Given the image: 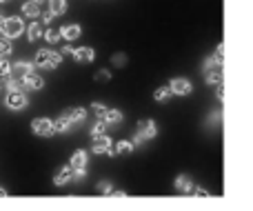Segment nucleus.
I'll return each instance as SVG.
<instances>
[{
  "mask_svg": "<svg viewBox=\"0 0 253 211\" xmlns=\"http://www.w3.org/2000/svg\"><path fill=\"white\" fill-rule=\"evenodd\" d=\"M62 62V53L60 51H53V49H40L36 53V67L40 69H56L60 67Z\"/></svg>",
  "mask_w": 253,
  "mask_h": 211,
  "instance_id": "1",
  "label": "nucleus"
},
{
  "mask_svg": "<svg viewBox=\"0 0 253 211\" xmlns=\"http://www.w3.org/2000/svg\"><path fill=\"white\" fill-rule=\"evenodd\" d=\"M0 31H2L7 38H18V36L25 31V22H22L20 16L2 18V22H0Z\"/></svg>",
  "mask_w": 253,
  "mask_h": 211,
  "instance_id": "2",
  "label": "nucleus"
},
{
  "mask_svg": "<svg viewBox=\"0 0 253 211\" xmlns=\"http://www.w3.org/2000/svg\"><path fill=\"white\" fill-rule=\"evenodd\" d=\"M156 136H158L156 123H153L151 118L140 120V123H138V131H135V136H133V145H140V142H144V140H151V138H156Z\"/></svg>",
  "mask_w": 253,
  "mask_h": 211,
  "instance_id": "3",
  "label": "nucleus"
},
{
  "mask_svg": "<svg viewBox=\"0 0 253 211\" xmlns=\"http://www.w3.org/2000/svg\"><path fill=\"white\" fill-rule=\"evenodd\" d=\"M93 154H98V156H102V154H107V156H116V147H114V140H111L107 133H102V136H96L93 138Z\"/></svg>",
  "mask_w": 253,
  "mask_h": 211,
  "instance_id": "4",
  "label": "nucleus"
},
{
  "mask_svg": "<svg viewBox=\"0 0 253 211\" xmlns=\"http://www.w3.org/2000/svg\"><path fill=\"white\" fill-rule=\"evenodd\" d=\"M27 102H29V100H27V96L20 91V89H18V91H9L7 98H4V105H7L9 109H13V111L25 109Z\"/></svg>",
  "mask_w": 253,
  "mask_h": 211,
  "instance_id": "5",
  "label": "nucleus"
},
{
  "mask_svg": "<svg viewBox=\"0 0 253 211\" xmlns=\"http://www.w3.org/2000/svg\"><path fill=\"white\" fill-rule=\"evenodd\" d=\"M31 129H34L36 136H53L56 133V129H53V123L49 118H36L34 123H31Z\"/></svg>",
  "mask_w": 253,
  "mask_h": 211,
  "instance_id": "6",
  "label": "nucleus"
},
{
  "mask_svg": "<svg viewBox=\"0 0 253 211\" xmlns=\"http://www.w3.org/2000/svg\"><path fill=\"white\" fill-rule=\"evenodd\" d=\"M169 87H171V91H173V96H189V93L193 91L191 80H187V78H171Z\"/></svg>",
  "mask_w": 253,
  "mask_h": 211,
  "instance_id": "7",
  "label": "nucleus"
},
{
  "mask_svg": "<svg viewBox=\"0 0 253 211\" xmlns=\"http://www.w3.org/2000/svg\"><path fill=\"white\" fill-rule=\"evenodd\" d=\"M87 163H89L87 151H83V149L74 151V156H71V160H69V165H71L74 171H87Z\"/></svg>",
  "mask_w": 253,
  "mask_h": 211,
  "instance_id": "8",
  "label": "nucleus"
},
{
  "mask_svg": "<svg viewBox=\"0 0 253 211\" xmlns=\"http://www.w3.org/2000/svg\"><path fill=\"white\" fill-rule=\"evenodd\" d=\"M58 31H60V38L62 40L71 42V40H78L80 38V34H83V27H80V25H62Z\"/></svg>",
  "mask_w": 253,
  "mask_h": 211,
  "instance_id": "9",
  "label": "nucleus"
},
{
  "mask_svg": "<svg viewBox=\"0 0 253 211\" xmlns=\"http://www.w3.org/2000/svg\"><path fill=\"white\" fill-rule=\"evenodd\" d=\"M22 84H25L27 89H31V91H38V89H42L44 87V80H42V76H38L36 71H31V74H27V76H22Z\"/></svg>",
  "mask_w": 253,
  "mask_h": 211,
  "instance_id": "10",
  "label": "nucleus"
},
{
  "mask_svg": "<svg viewBox=\"0 0 253 211\" xmlns=\"http://www.w3.org/2000/svg\"><path fill=\"white\" fill-rule=\"evenodd\" d=\"M74 60L76 62H93L96 60V51H93L91 47H78V49H74Z\"/></svg>",
  "mask_w": 253,
  "mask_h": 211,
  "instance_id": "11",
  "label": "nucleus"
},
{
  "mask_svg": "<svg viewBox=\"0 0 253 211\" xmlns=\"http://www.w3.org/2000/svg\"><path fill=\"white\" fill-rule=\"evenodd\" d=\"M31 71L36 69H34V62L29 60H18L16 65H11V76H16V78H22V76L31 74Z\"/></svg>",
  "mask_w": 253,
  "mask_h": 211,
  "instance_id": "12",
  "label": "nucleus"
},
{
  "mask_svg": "<svg viewBox=\"0 0 253 211\" xmlns=\"http://www.w3.org/2000/svg\"><path fill=\"white\" fill-rule=\"evenodd\" d=\"M173 187H175V191H178V194H191V191H193V182H191V178L184 176V173H180V176L175 178Z\"/></svg>",
  "mask_w": 253,
  "mask_h": 211,
  "instance_id": "13",
  "label": "nucleus"
},
{
  "mask_svg": "<svg viewBox=\"0 0 253 211\" xmlns=\"http://www.w3.org/2000/svg\"><path fill=\"white\" fill-rule=\"evenodd\" d=\"M69 180H74V169H71V165H67V167L58 169V173H56V178H53V182H56L58 187H62V185H67Z\"/></svg>",
  "mask_w": 253,
  "mask_h": 211,
  "instance_id": "14",
  "label": "nucleus"
},
{
  "mask_svg": "<svg viewBox=\"0 0 253 211\" xmlns=\"http://www.w3.org/2000/svg\"><path fill=\"white\" fill-rule=\"evenodd\" d=\"M205 80H207V84H220L222 83V67H209V69H205Z\"/></svg>",
  "mask_w": 253,
  "mask_h": 211,
  "instance_id": "15",
  "label": "nucleus"
},
{
  "mask_svg": "<svg viewBox=\"0 0 253 211\" xmlns=\"http://www.w3.org/2000/svg\"><path fill=\"white\" fill-rule=\"evenodd\" d=\"M222 53H224V47H222V42H220L218 47H215V51L211 53V58L205 62V69H209V67H222V60H224Z\"/></svg>",
  "mask_w": 253,
  "mask_h": 211,
  "instance_id": "16",
  "label": "nucleus"
},
{
  "mask_svg": "<svg viewBox=\"0 0 253 211\" xmlns=\"http://www.w3.org/2000/svg\"><path fill=\"white\" fill-rule=\"evenodd\" d=\"M102 120H105L107 125H120L125 120V116H123V111H120V109H109V107H107Z\"/></svg>",
  "mask_w": 253,
  "mask_h": 211,
  "instance_id": "17",
  "label": "nucleus"
},
{
  "mask_svg": "<svg viewBox=\"0 0 253 211\" xmlns=\"http://www.w3.org/2000/svg\"><path fill=\"white\" fill-rule=\"evenodd\" d=\"M71 127H74V123L69 120L67 114H62L58 120H53V129H56V133H65V131H69Z\"/></svg>",
  "mask_w": 253,
  "mask_h": 211,
  "instance_id": "18",
  "label": "nucleus"
},
{
  "mask_svg": "<svg viewBox=\"0 0 253 211\" xmlns=\"http://www.w3.org/2000/svg\"><path fill=\"white\" fill-rule=\"evenodd\" d=\"M67 116H69V120L74 125H78V123H83L84 118H87V109L84 107H74V109H69V111H65Z\"/></svg>",
  "mask_w": 253,
  "mask_h": 211,
  "instance_id": "19",
  "label": "nucleus"
},
{
  "mask_svg": "<svg viewBox=\"0 0 253 211\" xmlns=\"http://www.w3.org/2000/svg\"><path fill=\"white\" fill-rule=\"evenodd\" d=\"M171 96H173V91H171L169 84H162V87H158L156 91H153V100L156 102H167Z\"/></svg>",
  "mask_w": 253,
  "mask_h": 211,
  "instance_id": "20",
  "label": "nucleus"
},
{
  "mask_svg": "<svg viewBox=\"0 0 253 211\" xmlns=\"http://www.w3.org/2000/svg\"><path fill=\"white\" fill-rule=\"evenodd\" d=\"M42 25L40 22H31L29 27H27V40L29 42H34V40H38V38H42Z\"/></svg>",
  "mask_w": 253,
  "mask_h": 211,
  "instance_id": "21",
  "label": "nucleus"
},
{
  "mask_svg": "<svg viewBox=\"0 0 253 211\" xmlns=\"http://www.w3.org/2000/svg\"><path fill=\"white\" fill-rule=\"evenodd\" d=\"M22 13H25L27 18H38V16H40L38 2H34V0H27V2L22 4Z\"/></svg>",
  "mask_w": 253,
  "mask_h": 211,
  "instance_id": "22",
  "label": "nucleus"
},
{
  "mask_svg": "<svg viewBox=\"0 0 253 211\" xmlns=\"http://www.w3.org/2000/svg\"><path fill=\"white\" fill-rule=\"evenodd\" d=\"M49 11L53 16H62L67 11V0H49Z\"/></svg>",
  "mask_w": 253,
  "mask_h": 211,
  "instance_id": "23",
  "label": "nucleus"
},
{
  "mask_svg": "<svg viewBox=\"0 0 253 211\" xmlns=\"http://www.w3.org/2000/svg\"><path fill=\"white\" fill-rule=\"evenodd\" d=\"M133 140H120L116 142V154H131L133 151Z\"/></svg>",
  "mask_w": 253,
  "mask_h": 211,
  "instance_id": "24",
  "label": "nucleus"
},
{
  "mask_svg": "<svg viewBox=\"0 0 253 211\" xmlns=\"http://www.w3.org/2000/svg\"><path fill=\"white\" fill-rule=\"evenodd\" d=\"M11 76V62L7 58H0V80H7Z\"/></svg>",
  "mask_w": 253,
  "mask_h": 211,
  "instance_id": "25",
  "label": "nucleus"
},
{
  "mask_svg": "<svg viewBox=\"0 0 253 211\" xmlns=\"http://www.w3.org/2000/svg\"><path fill=\"white\" fill-rule=\"evenodd\" d=\"M107 127H109V125H107V123H105V120H102V118H98V123H96V125H93V127H91V138H96V136H102V133L107 131Z\"/></svg>",
  "mask_w": 253,
  "mask_h": 211,
  "instance_id": "26",
  "label": "nucleus"
},
{
  "mask_svg": "<svg viewBox=\"0 0 253 211\" xmlns=\"http://www.w3.org/2000/svg\"><path fill=\"white\" fill-rule=\"evenodd\" d=\"M42 38L47 40L49 44H56L58 40H60V31H56V29H47V31L42 34Z\"/></svg>",
  "mask_w": 253,
  "mask_h": 211,
  "instance_id": "27",
  "label": "nucleus"
},
{
  "mask_svg": "<svg viewBox=\"0 0 253 211\" xmlns=\"http://www.w3.org/2000/svg\"><path fill=\"white\" fill-rule=\"evenodd\" d=\"M11 53V42L7 38H0V58H7Z\"/></svg>",
  "mask_w": 253,
  "mask_h": 211,
  "instance_id": "28",
  "label": "nucleus"
},
{
  "mask_svg": "<svg viewBox=\"0 0 253 211\" xmlns=\"http://www.w3.org/2000/svg\"><path fill=\"white\" fill-rule=\"evenodd\" d=\"M96 80L98 83H107V80H111V71L109 69H100L96 74Z\"/></svg>",
  "mask_w": 253,
  "mask_h": 211,
  "instance_id": "29",
  "label": "nucleus"
},
{
  "mask_svg": "<svg viewBox=\"0 0 253 211\" xmlns=\"http://www.w3.org/2000/svg\"><path fill=\"white\" fill-rule=\"evenodd\" d=\"M111 62H114L116 67H125L126 56H125V53H114V56H111Z\"/></svg>",
  "mask_w": 253,
  "mask_h": 211,
  "instance_id": "30",
  "label": "nucleus"
},
{
  "mask_svg": "<svg viewBox=\"0 0 253 211\" xmlns=\"http://www.w3.org/2000/svg\"><path fill=\"white\" fill-rule=\"evenodd\" d=\"M91 109H93V114H96L98 118H102V116H105V111H107V107L102 105V102H93Z\"/></svg>",
  "mask_w": 253,
  "mask_h": 211,
  "instance_id": "31",
  "label": "nucleus"
},
{
  "mask_svg": "<svg viewBox=\"0 0 253 211\" xmlns=\"http://www.w3.org/2000/svg\"><path fill=\"white\" fill-rule=\"evenodd\" d=\"M98 191H100V194H105V196H111L114 187H111L109 182H100V185H98Z\"/></svg>",
  "mask_w": 253,
  "mask_h": 211,
  "instance_id": "32",
  "label": "nucleus"
},
{
  "mask_svg": "<svg viewBox=\"0 0 253 211\" xmlns=\"http://www.w3.org/2000/svg\"><path fill=\"white\" fill-rule=\"evenodd\" d=\"M7 89L9 91H18V89H20V83H18L16 78H7Z\"/></svg>",
  "mask_w": 253,
  "mask_h": 211,
  "instance_id": "33",
  "label": "nucleus"
},
{
  "mask_svg": "<svg viewBox=\"0 0 253 211\" xmlns=\"http://www.w3.org/2000/svg\"><path fill=\"white\" fill-rule=\"evenodd\" d=\"M191 194H193V196H198V198H209V191L202 189V187H193Z\"/></svg>",
  "mask_w": 253,
  "mask_h": 211,
  "instance_id": "34",
  "label": "nucleus"
},
{
  "mask_svg": "<svg viewBox=\"0 0 253 211\" xmlns=\"http://www.w3.org/2000/svg\"><path fill=\"white\" fill-rule=\"evenodd\" d=\"M215 96H218V100H220V102L224 100V87H222V83L215 84Z\"/></svg>",
  "mask_w": 253,
  "mask_h": 211,
  "instance_id": "35",
  "label": "nucleus"
},
{
  "mask_svg": "<svg viewBox=\"0 0 253 211\" xmlns=\"http://www.w3.org/2000/svg\"><path fill=\"white\" fill-rule=\"evenodd\" d=\"M51 20H53V13L51 11H44L42 13V22H44V25H51Z\"/></svg>",
  "mask_w": 253,
  "mask_h": 211,
  "instance_id": "36",
  "label": "nucleus"
},
{
  "mask_svg": "<svg viewBox=\"0 0 253 211\" xmlns=\"http://www.w3.org/2000/svg\"><path fill=\"white\" fill-rule=\"evenodd\" d=\"M60 53H62V56H71V53H74V49H71L69 44H65V47H62V51H60Z\"/></svg>",
  "mask_w": 253,
  "mask_h": 211,
  "instance_id": "37",
  "label": "nucleus"
},
{
  "mask_svg": "<svg viewBox=\"0 0 253 211\" xmlns=\"http://www.w3.org/2000/svg\"><path fill=\"white\" fill-rule=\"evenodd\" d=\"M111 196H116V198H125V196H126V194H125V191H120V189H118V191H116V189H114V191H111Z\"/></svg>",
  "mask_w": 253,
  "mask_h": 211,
  "instance_id": "38",
  "label": "nucleus"
},
{
  "mask_svg": "<svg viewBox=\"0 0 253 211\" xmlns=\"http://www.w3.org/2000/svg\"><path fill=\"white\" fill-rule=\"evenodd\" d=\"M0 196H7V191H4V189H2V187H0Z\"/></svg>",
  "mask_w": 253,
  "mask_h": 211,
  "instance_id": "39",
  "label": "nucleus"
},
{
  "mask_svg": "<svg viewBox=\"0 0 253 211\" xmlns=\"http://www.w3.org/2000/svg\"><path fill=\"white\" fill-rule=\"evenodd\" d=\"M34 2H42V0H34Z\"/></svg>",
  "mask_w": 253,
  "mask_h": 211,
  "instance_id": "40",
  "label": "nucleus"
},
{
  "mask_svg": "<svg viewBox=\"0 0 253 211\" xmlns=\"http://www.w3.org/2000/svg\"><path fill=\"white\" fill-rule=\"evenodd\" d=\"M0 20H2V13H0Z\"/></svg>",
  "mask_w": 253,
  "mask_h": 211,
  "instance_id": "41",
  "label": "nucleus"
},
{
  "mask_svg": "<svg viewBox=\"0 0 253 211\" xmlns=\"http://www.w3.org/2000/svg\"><path fill=\"white\" fill-rule=\"evenodd\" d=\"M0 2H7V0H0Z\"/></svg>",
  "mask_w": 253,
  "mask_h": 211,
  "instance_id": "42",
  "label": "nucleus"
}]
</instances>
